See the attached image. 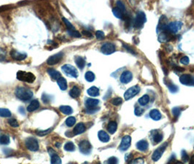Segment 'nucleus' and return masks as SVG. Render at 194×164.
Segmentation results:
<instances>
[{
    "label": "nucleus",
    "mask_w": 194,
    "mask_h": 164,
    "mask_svg": "<svg viewBox=\"0 0 194 164\" xmlns=\"http://www.w3.org/2000/svg\"><path fill=\"white\" fill-rule=\"evenodd\" d=\"M117 128H118V125H117V122H115V121H111L107 125V130L109 134H115V131H117Z\"/></svg>",
    "instance_id": "c85d7f7f"
},
{
    "label": "nucleus",
    "mask_w": 194,
    "mask_h": 164,
    "mask_svg": "<svg viewBox=\"0 0 194 164\" xmlns=\"http://www.w3.org/2000/svg\"><path fill=\"white\" fill-rule=\"evenodd\" d=\"M167 145H168V143L164 142V144H161L159 147H158V148L154 151L153 154H152V160H153V161H158V160L161 158L163 153H164L166 148Z\"/></svg>",
    "instance_id": "423d86ee"
},
{
    "label": "nucleus",
    "mask_w": 194,
    "mask_h": 164,
    "mask_svg": "<svg viewBox=\"0 0 194 164\" xmlns=\"http://www.w3.org/2000/svg\"><path fill=\"white\" fill-rule=\"evenodd\" d=\"M8 123H9V125H11L12 127H14V128H17V127H18V125H19L17 120L14 119V118H10V119H9Z\"/></svg>",
    "instance_id": "a18cd8bd"
},
{
    "label": "nucleus",
    "mask_w": 194,
    "mask_h": 164,
    "mask_svg": "<svg viewBox=\"0 0 194 164\" xmlns=\"http://www.w3.org/2000/svg\"><path fill=\"white\" fill-rule=\"evenodd\" d=\"M63 147H64V150L68 152H73L75 150V144H74L72 141H69V142L66 143Z\"/></svg>",
    "instance_id": "e433bc0d"
},
{
    "label": "nucleus",
    "mask_w": 194,
    "mask_h": 164,
    "mask_svg": "<svg viewBox=\"0 0 194 164\" xmlns=\"http://www.w3.org/2000/svg\"><path fill=\"white\" fill-rule=\"evenodd\" d=\"M149 100H150L149 96H148L147 95H144L139 99V103H140V105L145 106L149 102Z\"/></svg>",
    "instance_id": "ea45409f"
},
{
    "label": "nucleus",
    "mask_w": 194,
    "mask_h": 164,
    "mask_svg": "<svg viewBox=\"0 0 194 164\" xmlns=\"http://www.w3.org/2000/svg\"><path fill=\"white\" fill-rule=\"evenodd\" d=\"M10 56H11V57L13 59L16 61H23L26 59V58L27 57V55L25 53H20L17 51H15V50H13V51L10 52Z\"/></svg>",
    "instance_id": "f3484780"
},
{
    "label": "nucleus",
    "mask_w": 194,
    "mask_h": 164,
    "mask_svg": "<svg viewBox=\"0 0 194 164\" xmlns=\"http://www.w3.org/2000/svg\"><path fill=\"white\" fill-rule=\"evenodd\" d=\"M144 159L142 158H138L131 160V161H129L128 164H144Z\"/></svg>",
    "instance_id": "c03bdc74"
},
{
    "label": "nucleus",
    "mask_w": 194,
    "mask_h": 164,
    "mask_svg": "<svg viewBox=\"0 0 194 164\" xmlns=\"http://www.w3.org/2000/svg\"><path fill=\"white\" fill-rule=\"evenodd\" d=\"M133 78L132 73H131L130 71H126V72H123L122 75H121V78H120V80L122 83L123 84H127L128 82H130L131 81Z\"/></svg>",
    "instance_id": "2eb2a0df"
},
{
    "label": "nucleus",
    "mask_w": 194,
    "mask_h": 164,
    "mask_svg": "<svg viewBox=\"0 0 194 164\" xmlns=\"http://www.w3.org/2000/svg\"><path fill=\"white\" fill-rule=\"evenodd\" d=\"M118 160L115 157H111L107 160V164H118Z\"/></svg>",
    "instance_id": "603ef678"
},
{
    "label": "nucleus",
    "mask_w": 194,
    "mask_h": 164,
    "mask_svg": "<svg viewBox=\"0 0 194 164\" xmlns=\"http://www.w3.org/2000/svg\"><path fill=\"white\" fill-rule=\"evenodd\" d=\"M79 149L81 153L84 155H88L91 153L92 146L88 140H83L79 144Z\"/></svg>",
    "instance_id": "1a4fd4ad"
},
{
    "label": "nucleus",
    "mask_w": 194,
    "mask_h": 164,
    "mask_svg": "<svg viewBox=\"0 0 194 164\" xmlns=\"http://www.w3.org/2000/svg\"><path fill=\"white\" fill-rule=\"evenodd\" d=\"M26 147L31 151H37L39 150V144L37 140L33 137H29L26 140Z\"/></svg>",
    "instance_id": "0eeeda50"
},
{
    "label": "nucleus",
    "mask_w": 194,
    "mask_h": 164,
    "mask_svg": "<svg viewBox=\"0 0 194 164\" xmlns=\"http://www.w3.org/2000/svg\"><path fill=\"white\" fill-rule=\"evenodd\" d=\"M182 159H183V161L184 162V163H186V162L188 161L189 160L188 155L187 154V153H186L185 150L182 151Z\"/></svg>",
    "instance_id": "8fccbe9b"
},
{
    "label": "nucleus",
    "mask_w": 194,
    "mask_h": 164,
    "mask_svg": "<svg viewBox=\"0 0 194 164\" xmlns=\"http://www.w3.org/2000/svg\"><path fill=\"white\" fill-rule=\"evenodd\" d=\"M57 83L58 85H59L60 89L62 90V91H65V90H66V88H67V82H66V80L65 78L60 77L57 80Z\"/></svg>",
    "instance_id": "7c9ffc66"
},
{
    "label": "nucleus",
    "mask_w": 194,
    "mask_h": 164,
    "mask_svg": "<svg viewBox=\"0 0 194 164\" xmlns=\"http://www.w3.org/2000/svg\"><path fill=\"white\" fill-rule=\"evenodd\" d=\"M143 112H144V110L142 109L140 107H137V108L135 109V110H134V114H135L137 116H140V115H143Z\"/></svg>",
    "instance_id": "6e6d98bb"
},
{
    "label": "nucleus",
    "mask_w": 194,
    "mask_h": 164,
    "mask_svg": "<svg viewBox=\"0 0 194 164\" xmlns=\"http://www.w3.org/2000/svg\"><path fill=\"white\" fill-rule=\"evenodd\" d=\"M99 104V101L96 99H87L85 104L87 109H93L97 108V105Z\"/></svg>",
    "instance_id": "a211bd4d"
},
{
    "label": "nucleus",
    "mask_w": 194,
    "mask_h": 164,
    "mask_svg": "<svg viewBox=\"0 0 194 164\" xmlns=\"http://www.w3.org/2000/svg\"><path fill=\"white\" fill-rule=\"evenodd\" d=\"M10 139L8 135H5V134H1L0 135V144L7 145L10 143Z\"/></svg>",
    "instance_id": "f704fd0d"
},
{
    "label": "nucleus",
    "mask_w": 194,
    "mask_h": 164,
    "mask_svg": "<svg viewBox=\"0 0 194 164\" xmlns=\"http://www.w3.org/2000/svg\"><path fill=\"white\" fill-rule=\"evenodd\" d=\"M150 117L152 118L153 120H159L162 118V115H161V112H159V110L158 109H152L150 112Z\"/></svg>",
    "instance_id": "5701e85b"
},
{
    "label": "nucleus",
    "mask_w": 194,
    "mask_h": 164,
    "mask_svg": "<svg viewBox=\"0 0 194 164\" xmlns=\"http://www.w3.org/2000/svg\"><path fill=\"white\" fill-rule=\"evenodd\" d=\"M182 26H183V23L180 21L171 22V23H169L167 25L166 28V31H167L169 33L175 34L181 29Z\"/></svg>",
    "instance_id": "6e6552de"
},
{
    "label": "nucleus",
    "mask_w": 194,
    "mask_h": 164,
    "mask_svg": "<svg viewBox=\"0 0 194 164\" xmlns=\"http://www.w3.org/2000/svg\"><path fill=\"white\" fill-rule=\"evenodd\" d=\"M131 144V138L130 136H125L121 140V143L120 144V150L121 151H126L130 147Z\"/></svg>",
    "instance_id": "9b49d317"
},
{
    "label": "nucleus",
    "mask_w": 194,
    "mask_h": 164,
    "mask_svg": "<svg viewBox=\"0 0 194 164\" xmlns=\"http://www.w3.org/2000/svg\"><path fill=\"white\" fill-rule=\"evenodd\" d=\"M19 112H20V114H23V115H25V111H24V109L23 108V107H20L19 108Z\"/></svg>",
    "instance_id": "052dcab7"
},
{
    "label": "nucleus",
    "mask_w": 194,
    "mask_h": 164,
    "mask_svg": "<svg viewBox=\"0 0 194 164\" xmlns=\"http://www.w3.org/2000/svg\"><path fill=\"white\" fill-rule=\"evenodd\" d=\"M75 122H76V119H75V117L71 116V117H69V118L66 120V122H65V123H66V125H67L68 127H72L75 125Z\"/></svg>",
    "instance_id": "58836bf2"
},
{
    "label": "nucleus",
    "mask_w": 194,
    "mask_h": 164,
    "mask_svg": "<svg viewBox=\"0 0 194 164\" xmlns=\"http://www.w3.org/2000/svg\"><path fill=\"white\" fill-rule=\"evenodd\" d=\"M82 34H83L85 35V36L89 37H93L92 34H91V32H88V31H83V32H82Z\"/></svg>",
    "instance_id": "13d9d810"
},
{
    "label": "nucleus",
    "mask_w": 194,
    "mask_h": 164,
    "mask_svg": "<svg viewBox=\"0 0 194 164\" xmlns=\"http://www.w3.org/2000/svg\"><path fill=\"white\" fill-rule=\"evenodd\" d=\"M112 13L117 18L123 19V18H125V15H124L125 13L121 11L118 7H115V8L112 9Z\"/></svg>",
    "instance_id": "2f4dec72"
},
{
    "label": "nucleus",
    "mask_w": 194,
    "mask_h": 164,
    "mask_svg": "<svg viewBox=\"0 0 194 164\" xmlns=\"http://www.w3.org/2000/svg\"><path fill=\"white\" fill-rule=\"evenodd\" d=\"M146 22V15L144 12H139L134 19V26L137 29H141Z\"/></svg>",
    "instance_id": "20e7f679"
},
{
    "label": "nucleus",
    "mask_w": 194,
    "mask_h": 164,
    "mask_svg": "<svg viewBox=\"0 0 194 164\" xmlns=\"http://www.w3.org/2000/svg\"><path fill=\"white\" fill-rule=\"evenodd\" d=\"M189 62H190V59H189V58L188 57V56H184V57H183L180 59V63L184 65H188L189 63Z\"/></svg>",
    "instance_id": "864d4df0"
},
{
    "label": "nucleus",
    "mask_w": 194,
    "mask_h": 164,
    "mask_svg": "<svg viewBox=\"0 0 194 164\" xmlns=\"http://www.w3.org/2000/svg\"><path fill=\"white\" fill-rule=\"evenodd\" d=\"M180 81L183 85H194V77L190 75H183L180 76Z\"/></svg>",
    "instance_id": "f8f14e48"
},
{
    "label": "nucleus",
    "mask_w": 194,
    "mask_h": 164,
    "mask_svg": "<svg viewBox=\"0 0 194 164\" xmlns=\"http://www.w3.org/2000/svg\"><path fill=\"white\" fill-rule=\"evenodd\" d=\"M123 48H125V49H126L127 51H128V52H129V53H132V54H134V55H135L136 54V53H135V51H134V50L132 49V48H131V47H129V46H128V45H125V44H123Z\"/></svg>",
    "instance_id": "4d7b16f0"
},
{
    "label": "nucleus",
    "mask_w": 194,
    "mask_h": 164,
    "mask_svg": "<svg viewBox=\"0 0 194 164\" xmlns=\"http://www.w3.org/2000/svg\"><path fill=\"white\" fill-rule=\"evenodd\" d=\"M68 33H69V34L70 35V36L73 37H77V38H79L81 37V34L79 32H78V31H76L75 29V30H67Z\"/></svg>",
    "instance_id": "37998d69"
},
{
    "label": "nucleus",
    "mask_w": 194,
    "mask_h": 164,
    "mask_svg": "<svg viewBox=\"0 0 194 164\" xmlns=\"http://www.w3.org/2000/svg\"><path fill=\"white\" fill-rule=\"evenodd\" d=\"M48 73L50 75V76L54 80H58L59 78L61 77L60 72H59L58 71H56V69H52V68L48 69Z\"/></svg>",
    "instance_id": "cd10ccee"
},
{
    "label": "nucleus",
    "mask_w": 194,
    "mask_h": 164,
    "mask_svg": "<svg viewBox=\"0 0 194 164\" xmlns=\"http://www.w3.org/2000/svg\"><path fill=\"white\" fill-rule=\"evenodd\" d=\"M53 131V128H48V129L45 130V131H37V134L38 136H40V137H43V136L48 135V134H50L51 131Z\"/></svg>",
    "instance_id": "79ce46f5"
},
{
    "label": "nucleus",
    "mask_w": 194,
    "mask_h": 164,
    "mask_svg": "<svg viewBox=\"0 0 194 164\" xmlns=\"http://www.w3.org/2000/svg\"><path fill=\"white\" fill-rule=\"evenodd\" d=\"M87 93H88V94L90 96L96 97L99 95V90L97 87L92 86L87 91Z\"/></svg>",
    "instance_id": "c756f323"
},
{
    "label": "nucleus",
    "mask_w": 194,
    "mask_h": 164,
    "mask_svg": "<svg viewBox=\"0 0 194 164\" xmlns=\"http://www.w3.org/2000/svg\"><path fill=\"white\" fill-rule=\"evenodd\" d=\"M175 69H176V70H177V71H178V72H182V71H183V70H184V69H183V68H180V67H178V66H177V67L175 68Z\"/></svg>",
    "instance_id": "680f3d73"
},
{
    "label": "nucleus",
    "mask_w": 194,
    "mask_h": 164,
    "mask_svg": "<svg viewBox=\"0 0 194 164\" xmlns=\"http://www.w3.org/2000/svg\"><path fill=\"white\" fill-rule=\"evenodd\" d=\"M59 109L64 115H71L73 112V109L69 106H61Z\"/></svg>",
    "instance_id": "473e14b6"
},
{
    "label": "nucleus",
    "mask_w": 194,
    "mask_h": 164,
    "mask_svg": "<svg viewBox=\"0 0 194 164\" xmlns=\"http://www.w3.org/2000/svg\"><path fill=\"white\" fill-rule=\"evenodd\" d=\"M165 83L166 84V85L169 88V91L171 93H172V94H175V93H177V91H178V87H177V85H174V84H173L171 81H169V82H166L165 81Z\"/></svg>",
    "instance_id": "72a5a7b5"
},
{
    "label": "nucleus",
    "mask_w": 194,
    "mask_h": 164,
    "mask_svg": "<svg viewBox=\"0 0 194 164\" xmlns=\"http://www.w3.org/2000/svg\"><path fill=\"white\" fill-rule=\"evenodd\" d=\"M123 102V100L122 99L120 98V97H118V98H115L114 99H112V101H111V103H112L113 105L115 106H118L120 105V104H122Z\"/></svg>",
    "instance_id": "de8ad7c7"
},
{
    "label": "nucleus",
    "mask_w": 194,
    "mask_h": 164,
    "mask_svg": "<svg viewBox=\"0 0 194 164\" xmlns=\"http://www.w3.org/2000/svg\"><path fill=\"white\" fill-rule=\"evenodd\" d=\"M39 107H40L39 101L37 99H35L30 103V104H29V106H28L27 111L29 112H34V111L37 110V109L39 108Z\"/></svg>",
    "instance_id": "b1692460"
},
{
    "label": "nucleus",
    "mask_w": 194,
    "mask_h": 164,
    "mask_svg": "<svg viewBox=\"0 0 194 164\" xmlns=\"http://www.w3.org/2000/svg\"><path fill=\"white\" fill-rule=\"evenodd\" d=\"M63 56V53H56L53 56H50V58L47 61V63L50 66H53V65L56 64L59 62H60V61L61 60Z\"/></svg>",
    "instance_id": "ddd939ff"
},
{
    "label": "nucleus",
    "mask_w": 194,
    "mask_h": 164,
    "mask_svg": "<svg viewBox=\"0 0 194 164\" xmlns=\"http://www.w3.org/2000/svg\"><path fill=\"white\" fill-rule=\"evenodd\" d=\"M85 131V126L83 122H80L75 125V128L73 130V133L75 135H79L83 134Z\"/></svg>",
    "instance_id": "aec40b11"
},
{
    "label": "nucleus",
    "mask_w": 194,
    "mask_h": 164,
    "mask_svg": "<svg viewBox=\"0 0 194 164\" xmlns=\"http://www.w3.org/2000/svg\"><path fill=\"white\" fill-rule=\"evenodd\" d=\"M181 109H180V107H176L172 109L171 112H172V114L174 115V116L175 117V118H177V117L180 115V113H181Z\"/></svg>",
    "instance_id": "49530a36"
},
{
    "label": "nucleus",
    "mask_w": 194,
    "mask_h": 164,
    "mask_svg": "<svg viewBox=\"0 0 194 164\" xmlns=\"http://www.w3.org/2000/svg\"><path fill=\"white\" fill-rule=\"evenodd\" d=\"M80 89L78 88V86H74L73 88L71 89V91H69V95L73 99H77L80 96Z\"/></svg>",
    "instance_id": "a878e982"
},
{
    "label": "nucleus",
    "mask_w": 194,
    "mask_h": 164,
    "mask_svg": "<svg viewBox=\"0 0 194 164\" xmlns=\"http://www.w3.org/2000/svg\"><path fill=\"white\" fill-rule=\"evenodd\" d=\"M140 88L139 85H134V86L131 87L124 94V99H125V100L128 101V100L131 99L133 97L135 96L136 95H137L140 93Z\"/></svg>",
    "instance_id": "39448f33"
},
{
    "label": "nucleus",
    "mask_w": 194,
    "mask_h": 164,
    "mask_svg": "<svg viewBox=\"0 0 194 164\" xmlns=\"http://www.w3.org/2000/svg\"><path fill=\"white\" fill-rule=\"evenodd\" d=\"M75 61L76 63L77 66H78L80 69H83L85 66V59L81 56H76L75 58Z\"/></svg>",
    "instance_id": "bb28decb"
},
{
    "label": "nucleus",
    "mask_w": 194,
    "mask_h": 164,
    "mask_svg": "<svg viewBox=\"0 0 194 164\" xmlns=\"http://www.w3.org/2000/svg\"><path fill=\"white\" fill-rule=\"evenodd\" d=\"M16 77L18 80L23 82H29V83H32L35 82L36 77L34 74L31 72H26L24 71H18L16 75Z\"/></svg>",
    "instance_id": "f03ea898"
},
{
    "label": "nucleus",
    "mask_w": 194,
    "mask_h": 164,
    "mask_svg": "<svg viewBox=\"0 0 194 164\" xmlns=\"http://www.w3.org/2000/svg\"><path fill=\"white\" fill-rule=\"evenodd\" d=\"M148 145H149V144H148V142L147 141H145V140L139 141L137 143V144H136L137 148L142 152L146 151V150L148 149Z\"/></svg>",
    "instance_id": "4be33fe9"
},
{
    "label": "nucleus",
    "mask_w": 194,
    "mask_h": 164,
    "mask_svg": "<svg viewBox=\"0 0 194 164\" xmlns=\"http://www.w3.org/2000/svg\"><path fill=\"white\" fill-rule=\"evenodd\" d=\"M12 114L9 109L4 108H0V117L2 118H10L11 117Z\"/></svg>",
    "instance_id": "c9c22d12"
},
{
    "label": "nucleus",
    "mask_w": 194,
    "mask_h": 164,
    "mask_svg": "<svg viewBox=\"0 0 194 164\" xmlns=\"http://www.w3.org/2000/svg\"><path fill=\"white\" fill-rule=\"evenodd\" d=\"M49 154L51 156V160H50V163L51 164H61V159L60 158L59 156L56 154V151L53 149H48Z\"/></svg>",
    "instance_id": "4468645a"
},
{
    "label": "nucleus",
    "mask_w": 194,
    "mask_h": 164,
    "mask_svg": "<svg viewBox=\"0 0 194 164\" xmlns=\"http://www.w3.org/2000/svg\"><path fill=\"white\" fill-rule=\"evenodd\" d=\"M62 71L67 76L71 77L77 78L78 77V72L75 66H72L70 64H66L61 67Z\"/></svg>",
    "instance_id": "7ed1b4c3"
},
{
    "label": "nucleus",
    "mask_w": 194,
    "mask_h": 164,
    "mask_svg": "<svg viewBox=\"0 0 194 164\" xmlns=\"http://www.w3.org/2000/svg\"><path fill=\"white\" fill-rule=\"evenodd\" d=\"M6 57V51L4 49L0 48V61H4Z\"/></svg>",
    "instance_id": "5fc2aeb1"
},
{
    "label": "nucleus",
    "mask_w": 194,
    "mask_h": 164,
    "mask_svg": "<svg viewBox=\"0 0 194 164\" xmlns=\"http://www.w3.org/2000/svg\"><path fill=\"white\" fill-rule=\"evenodd\" d=\"M151 138H152V142L154 144H158V143L161 142L163 140V134L159 132V131L157 130H154V131H151Z\"/></svg>",
    "instance_id": "dca6fc26"
},
{
    "label": "nucleus",
    "mask_w": 194,
    "mask_h": 164,
    "mask_svg": "<svg viewBox=\"0 0 194 164\" xmlns=\"http://www.w3.org/2000/svg\"><path fill=\"white\" fill-rule=\"evenodd\" d=\"M158 41L161 42H166L170 40V36H169V32L167 31L166 32H162L159 35H158Z\"/></svg>",
    "instance_id": "412c9836"
},
{
    "label": "nucleus",
    "mask_w": 194,
    "mask_h": 164,
    "mask_svg": "<svg viewBox=\"0 0 194 164\" xmlns=\"http://www.w3.org/2000/svg\"><path fill=\"white\" fill-rule=\"evenodd\" d=\"M62 20H63V21L64 22L65 25H66V28H67L68 30H75V28L74 27L73 25H72V23H71L70 22L67 20V19L65 18H62Z\"/></svg>",
    "instance_id": "a19ab883"
},
{
    "label": "nucleus",
    "mask_w": 194,
    "mask_h": 164,
    "mask_svg": "<svg viewBox=\"0 0 194 164\" xmlns=\"http://www.w3.org/2000/svg\"><path fill=\"white\" fill-rule=\"evenodd\" d=\"M69 164H74V163H69Z\"/></svg>",
    "instance_id": "69168bd1"
},
{
    "label": "nucleus",
    "mask_w": 194,
    "mask_h": 164,
    "mask_svg": "<svg viewBox=\"0 0 194 164\" xmlns=\"http://www.w3.org/2000/svg\"><path fill=\"white\" fill-rule=\"evenodd\" d=\"M98 137L102 142H108L109 141V136L104 131H99L98 133Z\"/></svg>",
    "instance_id": "393cba45"
},
{
    "label": "nucleus",
    "mask_w": 194,
    "mask_h": 164,
    "mask_svg": "<svg viewBox=\"0 0 194 164\" xmlns=\"http://www.w3.org/2000/svg\"><path fill=\"white\" fill-rule=\"evenodd\" d=\"M117 5H118V8H119L120 10H121L122 12H123L124 13H126V8L125 6H124L123 3L121 1H117Z\"/></svg>",
    "instance_id": "3c124183"
},
{
    "label": "nucleus",
    "mask_w": 194,
    "mask_h": 164,
    "mask_svg": "<svg viewBox=\"0 0 194 164\" xmlns=\"http://www.w3.org/2000/svg\"><path fill=\"white\" fill-rule=\"evenodd\" d=\"M85 78L88 82H91L95 80V75L92 72H87L85 75Z\"/></svg>",
    "instance_id": "4c0bfd02"
},
{
    "label": "nucleus",
    "mask_w": 194,
    "mask_h": 164,
    "mask_svg": "<svg viewBox=\"0 0 194 164\" xmlns=\"http://www.w3.org/2000/svg\"><path fill=\"white\" fill-rule=\"evenodd\" d=\"M167 19L166 17L164 15H162L159 19V21H158V32H162V31L166 30V28L167 26Z\"/></svg>",
    "instance_id": "6ab92c4d"
},
{
    "label": "nucleus",
    "mask_w": 194,
    "mask_h": 164,
    "mask_svg": "<svg viewBox=\"0 0 194 164\" xmlns=\"http://www.w3.org/2000/svg\"><path fill=\"white\" fill-rule=\"evenodd\" d=\"M56 146L57 147H60V146H61V144L60 143H56Z\"/></svg>",
    "instance_id": "0e129e2a"
},
{
    "label": "nucleus",
    "mask_w": 194,
    "mask_h": 164,
    "mask_svg": "<svg viewBox=\"0 0 194 164\" xmlns=\"http://www.w3.org/2000/svg\"><path fill=\"white\" fill-rule=\"evenodd\" d=\"M96 37H97L98 39H99V40L104 39L105 37L104 33L102 31H97V32H96Z\"/></svg>",
    "instance_id": "09e8293b"
},
{
    "label": "nucleus",
    "mask_w": 194,
    "mask_h": 164,
    "mask_svg": "<svg viewBox=\"0 0 194 164\" xmlns=\"http://www.w3.org/2000/svg\"><path fill=\"white\" fill-rule=\"evenodd\" d=\"M16 97L21 101H28L33 96V92L29 88L25 87H18L15 91Z\"/></svg>",
    "instance_id": "f257e3e1"
},
{
    "label": "nucleus",
    "mask_w": 194,
    "mask_h": 164,
    "mask_svg": "<svg viewBox=\"0 0 194 164\" xmlns=\"http://www.w3.org/2000/svg\"><path fill=\"white\" fill-rule=\"evenodd\" d=\"M190 163L191 164H194V156H192L191 159H190Z\"/></svg>",
    "instance_id": "e2e57ef3"
},
{
    "label": "nucleus",
    "mask_w": 194,
    "mask_h": 164,
    "mask_svg": "<svg viewBox=\"0 0 194 164\" xmlns=\"http://www.w3.org/2000/svg\"><path fill=\"white\" fill-rule=\"evenodd\" d=\"M101 51L104 55H110L115 51V46L114 44L107 42L102 45L101 48Z\"/></svg>",
    "instance_id": "9d476101"
},
{
    "label": "nucleus",
    "mask_w": 194,
    "mask_h": 164,
    "mask_svg": "<svg viewBox=\"0 0 194 164\" xmlns=\"http://www.w3.org/2000/svg\"><path fill=\"white\" fill-rule=\"evenodd\" d=\"M8 8H10V7H8V6H1V7H0V13Z\"/></svg>",
    "instance_id": "bf43d9fd"
}]
</instances>
